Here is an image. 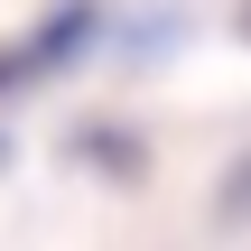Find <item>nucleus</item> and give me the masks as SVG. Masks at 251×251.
Instances as JSON below:
<instances>
[]
</instances>
